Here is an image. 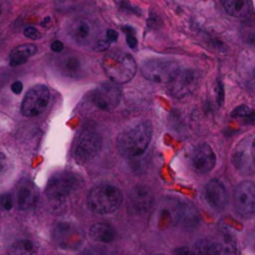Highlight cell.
<instances>
[{"mask_svg": "<svg viewBox=\"0 0 255 255\" xmlns=\"http://www.w3.org/2000/svg\"><path fill=\"white\" fill-rule=\"evenodd\" d=\"M151 138V124L141 122L120 134L117 139V148L125 158H137L147 151Z\"/></svg>", "mask_w": 255, "mask_h": 255, "instance_id": "obj_1", "label": "cell"}, {"mask_svg": "<svg viewBox=\"0 0 255 255\" xmlns=\"http://www.w3.org/2000/svg\"><path fill=\"white\" fill-rule=\"evenodd\" d=\"M102 67L106 76L114 84H126L134 77L137 65L133 56L121 50H112L104 56Z\"/></svg>", "mask_w": 255, "mask_h": 255, "instance_id": "obj_2", "label": "cell"}, {"mask_svg": "<svg viewBox=\"0 0 255 255\" xmlns=\"http://www.w3.org/2000/svg\"><path fill=\"white\" fill-rule=\"evenodd\" d=\"M124 196L120 188L114 184L100 183L90 191L87 207L91 212L101 216L115 213L121 206Z\"/></svg>", "mask_w": 255, "mask_h": 255, "instance_id": "obj_3", "label": "cell"}, {"mask_svg": "<svg viewBox=\"0 0 255 255\" xmlns=\"http://www.w3.org/2000/svg\"><path fill=\"white\" fill-rule=\"evenodd\" d=\"M79 191V178L72 173H57L49 181L46 197L55 209H64Z\"/></svg>", "mask_w": 255, "mask_h": 255, "instance_id": "obj_4", "label": "cell"}, {"mask_svg": "<svg viewBox=\"0 0 255 255\" xmlns=\"http://www.w3.org/2000/svg\"><path fill=\"white\" fill-rule=\"evenodd\" d=\"M179 70V65L176 61L163 59L148 60L141 66L144 79L157 84H169Z\"/></svg>", "mask_w": 255, "mask_h": 255, "instance_id": "obj_5", "label": "cell"}, {"mask_svg": "<svg viewBox=\"0 0 255 255\" xmlns=\"http://www.w3.org/2000/svg\"><path fill=\"white\" fill-rule=\"evenodd\" d=\"M69 35L76 44L82 46L96 45L100 36V27L95 20L81 16L72 20L69 25Z\"/></svg>", "mask_w": 255, "mask_h": 255, "instance_id": "obj_6", "label": "cell"}, {"mask_svg": "<svg viewBox=\"0 0 255 255\" xmlns=\"http://www.w3.org/2000/svg\"><path fill=\"white\" fill-rule=\"evenodd\" d=\"M50 99V90L45 85H36L31 87L21 102V114L25 117L39 116L49 106Z\"/></svg>", "mask_w": 255, "mask_h": 255, "instance_id": "obj_7", "label": "cell"}, {"mask_svg": "<svg viewBox=\"0 0 255 255\" xmlns=\"http://www.w3.org/2000/svg\"><path fill=\"white\" fill-rule=\"evenodd\" d=\"M102 147V137L95 129H86L76 142L74 156L79 163H87L99 154Z\"/></svg>", "mask_w": 255, "mask_h": 255, "instance_id": "obj_8", "label": "cell"}, {"mask_svg": "<svg viewBox=\"0 0 255 255\" xmlns=\"http://www.w3.org/2000/svg\"><path fill=\"white\" fill-rule=\"evenodd\" d=\"M198 75L193 69H181L168 84L169 94L176 99H186L196 91Z\"/></svg>", "mask_w": 255, "mask_h": 255, "instance_id": "obj_9", "label": "cell"}, {"mask_svg": "<svg viewBox=\"0 0 255 255\" xmlns=\"http://www.w3.org/2000/svg\"><path fill=\"white\" fill-rule=\"evenodd\" d=\"M54 242L62 249L66 251H74L81 246L84 241V234L79 227L74 226L72 223L67 222H60L55 226L54 233Z\"/></svg>", "mask_w": 255, "mask_h": 255, "instance_id": "obj_10", "label": "cell"}, {"mask_svg": "<svg viewBox=\"0 0 255 255\" xmlns=\"http://www.w3.org/2000/svg\"><path fill=\"white\" fill-rule=\"evenodd\" d=\"M234 206L244 218L255 217V183L244 181L238 184L234 192Z\"/></svg>", "mask_w": 255, "mask_h": 255, "instance_id": "obj_11", "label": "cell"}, {"mask_svg": "<svg viewBox=\"0 0 255 255\" xmlns=\"http://www.w3.org/2000/svg\"><path fill=\"white\" fill-rule=\"evenodd\" d=\"M91 101L101 111H112L121 101V90L116 84H102L90 95Z\"/></svg>", "mask_w": 255, "mask_h": 255, "instance_id": "obj_12", "label": "cell"}, {"mask_svg": "<svg viewBox=\"0 0 255 255\" xmlns=\"http://www.w3.org/2000/svg\"><path fill=\"white\" fill-rule=\"evenodd\" d=\"M154 198L151 189L144 184H138L132 188L128 197L129 211L136 216H146L153 208Z\"/></svg>", "mask_w": 255, "mask_h": 255, "instance_id": "obj_13", "label": "cell"}, {"mask_svg": "<svg viewBox=\"0 0 255 255\" xmlns=\"http://www.w3.org/2000/svg\"><path fill=\"white\" fill-rule=\"evenodd\" d=\"M204 199L214 211H223L228 203V193H227L224 184L218 179L209 181L204 187Z\"/></svg>", "mask_w": 255, "mask_h": 255, "instance_id": "obj_14", "label": "cell"}, {"mask_svg": "<svg viewBox=\"0 0 255 255\" xmlns=\"http://www.w3.org/2000/svg\"><path fill=\"white\" fill-rule=\"evenodd\" d=\"M216 153L209 144H199L192 153V166L198 173H208L216 167Z\"/></svg>", "mask_w": 255, "mask_h": 255, "instance_id": "obj_15", "label": "cell"}, {"mask_svg": "<svg viewBox=\"0 0 255 255\" xmlns=\"http://www.w3.org/2000/svg\"><path fill=\"white\" fill-rule=\"evenodd\" d=\"M39 199L36 186L29 179H22L16 187V204L21 211H27L35 207Z\"/></svg>", "mask_w": 255, "mask_h": 255, "instance_id": "obj_16", "label": "cell"}, {"mask_svg": "<svg viewBox=\"0 0 255 255\" xmlns=\"http://www.w3.org/2000/svg\"><path fill=\"white\" fill-rule=\"evenodd\" d=\"M174 223L181 224L186 228H196L199 223V216L196 207L187 202H177L173 206Z\"/></svg>", "mask_w": 255, "mask_h": 255, "instance_id": "obj_17", "label": "cell"}, {"mask_svg": "<svg viewBox=\"0 0 255 255\" xmlns=\"http://www.w3.org/2000/svg\"><path fill=\"white\" fill-rule=\"evenodd\" d=\"M59 71L64 76L70 79H80L86 72V65L80 56L75 54H69L62 56L57 62Z\"/></svg>", "mask_w": 255, "mask_h": 255, "instance_id": "obj_18", "label": "cell"}, {"mask_svg": "<svg viewBox=\"0 0 255 255\" xmlns=\"http://www.w3.org/2000/svg\"><path fill=\"white\" fill-rule=\"evenodd\" d=\"M222 5L229 15L238 19L244 20L254 12L253 2L249 0H227L222 2Z\"/></svg>", "mask_w": 255, "mask_h": 255, "instance_id": "obj_19", "label": "cell"}, {"mask_svg": "<svg viewBox=\"0 0 255 255\" xmlns=\"http://www.w3.org/2000/svg\"><path fill=\"white\" fill-rule=\"evenodd\" d=\"M211 255H238L236 239L229 234H224L216 241H211Z\"/></svg>", "mask_w": 255, "mask_h": 255, "instance_id": "obj_20", "label": "cell"}, {"mask_svg": "<svg viewBox=\"0 0 255 255\" xmlns=\"http://www.w3.org/2000/svg\"><path fill=\"white\" fill-rule=\"evenodd\" d=\"M37 51L36 45L22 44L11 50L9 55V62L11 66H20L25 64L31 56H34Z\"/></svg>", "mask_w": 255, "mask_h": 255, "instance_id": "obj_21", "label": "cell"}, {"mask_svg": "<svg viewBox=\"0 0 255 255\" xmlns=\"http://www.w3.org/2000/svg\"><path fill=\"white\" fill-rule=\"evenodd\" d=\"M90 237L99 243H111L116 238V232L107 223H95L90 227Z\"/></svg>", "mask_w": 255, "mask_h": 255, "instance_id": "obj_22", "label": "cell"}, {"mask_svg": "<svg viewBox=\"0 0 255 255\" xmlns=\"http://www.w3.org/2000/svg\"><path fill=\"white\" fill-rule=\"evenodd\" d=\"M241 35L248 44H255V12L243 20L241 26Z\"/></svg>", "mask_w": 255, "mask_h": 255, "instance_id": "obj_23", "label": "cell"}, {"mask_svg": "<svg viewBox=\"0 0 255 255\" xmlns=\"http://www.w3.org/2000/svg\"><path fill=\"white\" fill-rule=\"evenodd\" d=\"M35 252H36L35 244L31 241L22 239L12 246L9 255H35Z\"/></svg>", "mask_w": 255, "mask_h": 255, "instance_id": "obj_24", "label": "cell"}, {"mask_svg": "<svg viewBox=\"0 0 255 255\" xmlns=\"http://www.w3.org/2000/svg\"><path fill=\"white\" fill-rule=\"evenodd\" d=\"M12 169V161L10 154L4 148H0V182L4 181Z\"/></svg>", "mask_w": 255, "mask_h": 255, "instance_id": "obj_25", "label": "cell"}, {"mask_svg": "<svg viewBox=\"0 0 255 255\" xmlns=\"http://www.w3.org/2000/svg\"><path fill=\"white\" fill-rule=\"evenodd\" d=\"M232 117H236V119H244L247 121L253 122L255 120V111L252 109H249L248 106H239L232 112Z\"/></svg>", "mask_w": 255, "mask_h": 255, "instance_id": "obj_26", "label": "cell"}, {"mask_svg": "<svg viewBox=\"0 0 255 255\" xmlns=\"http://www.w3.org/2000/svg\"><path fill=\"white\" fill-rule=\"evenodd\" d=\"M124 30L125 32H126L127 45H128L131 49H134V47L137 46V37H136V34H134V30L129 26H125Z\"/></svg>", "mask_w": 255, "mask_h": 255, "instance_id": "obj_27", "label": "cell"}, {"mask_svg": "<svg viewBox=\"0 0 255 255\" xmlns=\"http://www.w3.org/2000/svg\"><path fill=\"white\" fill-rule=\"evenodd\" d=\"M24 35L27 37V39L31 40H37L41 37V34H40L39 30L34 26H27L24 29Z\"/></svg>", "mask_w": 255, "mask_h": 255, "instance_id": "obj_28", "label": "cell"}, {"mask_svg": "<svg viewBox=\"0 0 255 255\" xmlns=\"http://www.w3.org/2000/svg\"><path fill=\"white\" fill-rule=\"evenodd\" d=\"M0 203L5 211H10L12 208V197L10 194H4L0 199Z\"/></svg>", "mask_w": 255, "mask_h": 255, "instance_id": "obj_29", "label": "cell"}, {"mask_svg": "<svg viewBox=\"0 0 255 255\" xmlns=\"http://www.w3.org/2000/svg\"><path fill=\"white\" fill-rule=\"evenodd\" d=\"M216 95H217V102H218L219 105L223 104V101H224V87H223V84H222L221 81L217 82Z\"/></svg>", "mask_w": 255, "mask_h": 255, "instance_id": "obj_30", "label": "cell"}, {"mask_svg": "<svg viewBox=\"0 0 255 255\" xmlns=\"http://www.w3.org/2000/svg\"><path fill=\"white\" fill-rule=\"evenodd\" d=\"M117 39H119V34H117V31H115V30L112 29H109L106 31V40L109 42H115L117 41Z\"/></svg>", "mask_w": 255, "mask_h": 255, "instance_id": "obj_31", "label": "cell"}, {"mask_svg": "<svg viewBox=\"0 0 255 255\" xmlns=\"http://www.w3.org/2000/svg\"><path fill=\"white\" fill-rule=\"evenodd\" d=\"M80 255H105L104 252L101 249H97V248H89L86 251L82 252Z\"/></svg>", "mask_w": 255, "mask_h": 255, "instance_id": "obj_32", "label": "cell"}, {"mask_svg": "<svg viewBox=\"0 0 255 255\" xmlns=\"http://www.w3.org/2000/svg\"><path fill=\"white\" fill-rule=\"evenodd\" d=\"M51 50L54 52H61L64 50V44L61 41H59V40H55L51 44Z\"/></svg>", "mask_w": 255, "mask_h": 255, "instance_id": "obj_33", "label": "cell"}, {"mask_svg": "<svg viewBox=\"0 0 255 255\" xmlns=\"http://www.w3.org/2000/svg\"><path fill=\"white\" fill-rule=\"evenodd\" d=\"M11 91L14 92V94L19 95L20 92L22 91V82H20V81L12 82V84H11Z\"/></svg>", "mask_w": 255, "mask_h": 255, "instance_id": "obj_34", "label": "cell"}, {"mask_svg": "<svg viewBox=\"0 0 255 255\" xmlns=\"http://www.w3.org/2000/svg\"><path fill=\"white\" fill-rule=\"evenodd\" d=\"M2 12H4V4L0 2V17L2 16Z\"/></svg>", "mask_w": 255, "mask_h": 255, "instance_id": "obj_35", "label": "cell"}, {"mask_svg": "<svg viewBox=\"0 0 255 255\" xmlns=\"http://www.w3.org/2000/svg\"><path fill=\"white\" fill-rule=\"evenodd\" d=\"M157 255H164V254H157Z\"/></svg>", "mask_w": 255, "mask_h": 255, "instance_id": "obj_36", "label": "cell"}]
</instances>
